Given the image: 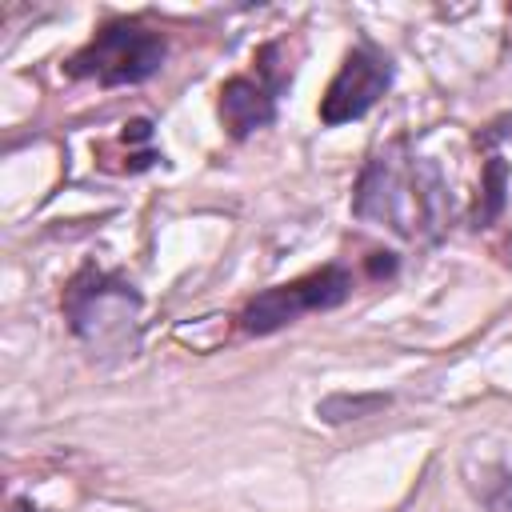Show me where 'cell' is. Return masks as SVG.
Returning <instances> with one entry per match:
<instances>
[{
	"mask_svg": "<svg viewBox=\"0 0 512 512\" xmlns=\"http://www.w3.org/2000/svg\"><path fill=\"white\" fill-rule=\"evenodd\" d=\"M352 216L392 228L404 240H440L452 216L448 180L436 160L408 148V136H396L364 164L352 192Z\"/></svg>",
	"mask_w": 512,
	"mask_h": 512,
	"instance_id": "obj_1",
	"label": "cell"
},
{
	"mask_svg": "<svg viewBox=\"0 0 512 512\" xmlns=\"http://www.w3.org/2000/svg\"><path fill=\"white\" fill-rule=\"evenodd\" d=\"M164 56L168 44L160 32L136 20H108L76 56H68L64 72L76 80H96L100 88H124L156 76Z\"/></svg>",
	"mask_w": 512,
	"mask_h": 512,
	"instance_id": "obj_2",
	"label": "cell"
},
{
	"mask_svg": "<svg viewBox=\"0 0 512 512\" xmlns=\"http://www.w3.org/2000/svg\"><path fill=\"white\" fill-rule=\"evenodd\" d=\"M60 304H64L68 328L96 348L124 344L128 332L136 328V316H140V292L128 280H120L96 264H84L68 280Z\"/></svg>",
	"mask_w": 512,
	"mask_h": 512,
	"instance_id": "obj_3",
	"label": "cell"
},
{
	"mask_svg": "<svg viewBox=\"0 0 512 512\" xmlns=\"http://www.w3.org/2000/svg\"><path fill=\"white\" fill-rule=\"evenodd\" d=\"M348 296H352V272L344 264H324L308 276H296L288 284H276V288H264L260 296H252L240 312V328L248 336H272L308 312L340 308Z\"/></svg>",
	"mask_w": 512,
	"mask_h": 512,
	"instance_id": "obj_4",
	"label": "cell"
},
{
	"mask_svg": "<svg viewBox=\"0 0 512 512\" xmlns=\"http://www.w3.org/2000/svg\"><path fill=\"white\" fill-rule=\"evenodd\" d=\"M388 84H392V60L380 48H372V44L348 48L328 92L320 96V124L336 128V124L360 120L388 92Z\"/></svg>",
	"mask_w": 512,
	"mask_h": 512,
	"instance_id": "obj_5",
	"label": "cell"
},
{
	"mask_svg": "<svg viewBox=\"0 0 512 512\" xmlns=\"http://www.w3.org/2000/svg\"><path fill=\"white\" fill-rule=\"evenodd\" d=\"M276 88L264 76H232L220 88V120L232 140L252 136L256 128H268L276 120Z\"/></svg>",
	"mask_w": 512,
	"mask_h": 512,
	"instance_id": "obj_6",
	"label": "cell"
},
{
	"mask_svg": "<svg viewBox=\"0 0 512 512\" xmlns=\"http://www.w3.org/2000/svg\"><path fill=\"white\" fill-rule=\"evenodd\" d=\"M392 396L388 392H332L316 404V416L324 424H348V420H360V416H376L380 408H388Z\"/></svg>",
	"mask_w": 512,
	"mask_h": 512,
	"instance_id": "obj_7",
	"label": "cell"
},
{
	"mask_svg": "<svg viewBox=\"0 0 512 512\" xmlns=\"http://www.w3.org/2000/svg\"><path fill=\"white\" fill-rule=\"evenodd\" d=\"M504 188H508V164H504L500 156H492V160H488V168H484L480 204H476V212H472V224H476V228L492 224V220L504 212Z\"/></svg>",
	"mask_w": 512,
	"mask_h": 512,
	"instance_id": "obj_8",
	"label": "cell"
},
{
	"mask_svg": "<svg viewBox=\"0 0 512 512\" xmlns=\"http://www.w3.org/2000/svg\"><path fill=\"white\" fill-rule=\"evenodd\" d=\"M368 272H372V276H392V272H396V256H392V252H372Z\"/></svg>",
	"mask_w": 512,
	"mask_h": 512,
	"instance_id": "obj_9",
	"label": "cell"
},
{
	"mask_svg": "<svg viewBox=\"0 0 512 512\" xmlns=\"http://www.w3.org/2000/svg\"><path fill=\"white\" fill-rule=\"evenodd\" d=\"M12 512H32V504H28V500H16V504H12Z\"/></svg>",
	"mask_w": 512,
	"mask_h": 512,
	"instance_id": "obj_10",
	"label": "cell"
}]
</instances>
